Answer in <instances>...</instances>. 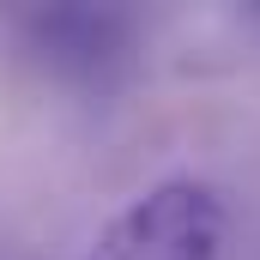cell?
Instances as JSON below:
<instances>
[{"instance_id":"cell-1","label":"cell","mask_w":260,"mask_h":260,"mask_svg":"<svg viewBox=\"0 0 260 260\" xmlns=\"http://www.w3.org/2000/svg\"><path fill=\"white\" fill-rule=\"evenodd\" d=\"M224 242H230L224 194L200 176H170L133 194L121 212H109L79 260H224Z\"/></svg>"},{"instance_id":"cell-2","label":"cell","mask_w":260,"mask_h":260,"mask_svg":"<svg viewBox=\"0 0 260 260\" xmlns=\"http://www.w3.org/2000/svg\"><path fill=\"white\" fill-rule=\"evenodd\" d=\"M24 30V49L43 55V67L67 79V85H85V91H103L115 85L133 61V18L115 6H49V12H24L18 18Z\"/></svg>"}]
</instances>
